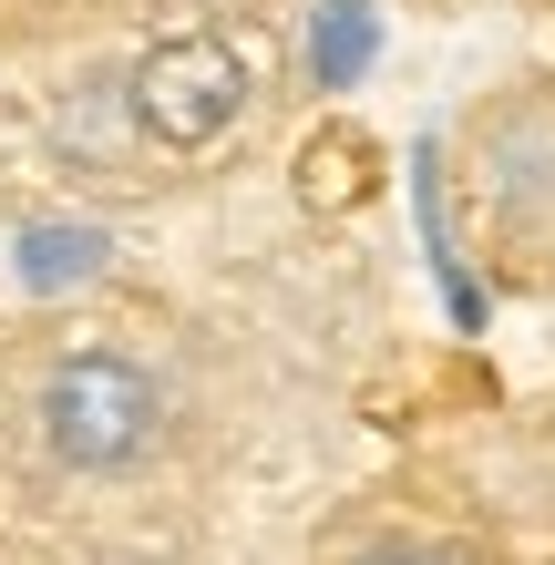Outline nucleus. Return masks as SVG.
Returning a JSON list of instances; mask_svg holds the SVG:
<instances>
[{
	"mask_svg": "<svg viewBox=\"0 0 555 565\" xmlns=\"http://www.w3.org/2000/svg\"><path fill=\"white\" fill-rule=\"evenodd\" d=\"M31 422H42V452L62 473H135V462L166 443V391L124 350H73V360L42 371Z\"/></svg>",
	"mask_w": 555,
	"mask_h": 565,
	"instance_id": "f257e3e1",
	"label": "nucleus"
},
{
	"mask_svg": "<svg viewBox=\"0 0 555 565\" xmlns=\"http://www.w3.org/2000/svg\"><path fill=\"white\" fill-rule=\"evenodd\" d=\"M350 565H473V555H463V545H433V535H391V545L350 555Z\"/></svg>",
	"mask_w": 555,
	"mask_h": 565,
	"instance_id": "7ed1b4c3",
	"label": "nucleus"
},
{
	"mask_svg": "<svg viewBox=\"0 0 555 565\" xmlns=\"http://www.w3.org/2000/svg\"><path fill=\"white\" fill-rule=\"evenodd\" d=\"M247 104H257V52L237 42V31H166V42L135 62V83H124L135 135L166 145V154L226 145L247 124Z\"/></svg>",
	"mask_w": 555,
	"mask_h": 565,
	"instance_id": "f03ea898",
	"label": "nucleus"
}]
</instances>
